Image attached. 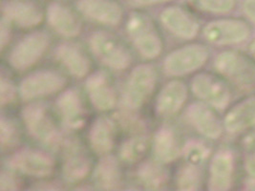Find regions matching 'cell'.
Masks as SVG:
<instances>
[{
	"mask_svg": "<svg viewBox=\"0 0 255 191\" xmlns=\"http://www.w3.org/2000/svg\"><path fill=\"white\" fill-rule=\"evenodd\" d=\"M163 26L174 36L191 39L197 36L200 25L197 19L182 7L171 6L161 13Z\"/></svg>",
	"mask_w": 255,
	"mask_h": 191,
	"instance_id": "14",
	"label": "cell"
},
{
	"mask_svg": "<svg viewBox=\"0 0 255 191\" xmlns=\"http://www.w3.org/2000/svg\"><path fill=\"white\" fill-rule=\"evenodd\" d=\"M22 118L26 128L36 141L51 148L58 147L61 141L60 134L45 106L39 103L27 105L22 110Z\"/></svg>",
	"mask_w": 255,
	"mask_h": 191,
	"instance_id": "6",
	"label": "cell"
},
{
	"mask_svg": "<svg viewBox=\"0 0 255 191\" xmlns=\"http://www.w3.org/2000/svg\"><path fill=\"white\" fill-rule=\"evenodd\" d=\"M149 147V140L145 136H136L128 140L121 147L120 156L128 164H134L146 154Z\"/></svg>",
	"mask_w": 255,
	"mask_h": 191,
	"instance_id": "28",
	"label": "cell"
},
{
	"mask_svg": "<svg viewBox=\"0 0 255 191\" xmlns=\"http://www.w3.org/2000/svg\"><path fill=\"white\" fill-rule=\"evenodd\" d=\"M209 151L208 149L201 143H187L184 148V156L187 164L200 166L205 160L208 158Z\"/></svg>",
	"mask_w": 255,
	"mask_h": 191,
	"instance_id": "32",
	"label": "cell"
},
{
	"mask_svg": "<svg viewBox=\"0 0 255 191\" xmlns=\"http://www.w3.org/2000/svg\"><path fill=\"white\" fill-rule=\"evenodd\" d=\"M16 97V91L11 81L4 76L0 80V100L1 105H8L14 101Z\"/></svg>",
	"mask_w": 255,
	"mask_h": 191,
	"instance_id": "33",
	"label": "cell"
},
{
	"mask_svg": "<svg viewBox=\"0 0 255 191\" xmlns=\"http://www.w3.org/2000/svg\"><path fill=\"white\" fill-rule=\"evenodd\" d=\"M9 167L29 176L44 178L52 174L55 162L51 156L42 151L23 149L10 159Z\"/></svg>",
	"mask_w": 255,
	"mask_h": 191,
	"instance_id": "11",
	"label": "cell"
},
{
	"mask_svg": "<svg viewBox=\"0 0 255 191\" xmlns=\"http://www.w3.org/2000/svg\"><path fill=\"white\" fill-rule=\"evenodd\" d=\"M217 73L242 93L255 91V61L238 51H226L214 61Z\"/></svg>",
	"mask_w": 255,
	"mask_h": 191,
	"instance_id": "1",
	"label": "cell"
},
{
	"mask_svg": "<svg viewBox=\"0 0 255 191\" xmlns=\"http://www.w3.org/2000/svg\"><path fill=\"white\" fill-rule=\"evenodd\" d=\"M18 183L9 172H2L0 176V191H16Z\"/></svg>",
	"mask_w": 255,
	"mask_h": 191,
	"instance_id": "34",
	"label": "cell"
},
{
	"mask_svg": "<svg viewBox=\"0 0 255 191\" xmlns=\"http://www.w3.org/2000/svg\"><path fill=\"white\" fill-rule=\"evenodd\" d=\"M89 98L95 107L101 111H108L116 105V93L106 75L98 72L86 82Z\"/></svg>",
	"mask_w": 255,
	"mask_h": 191,
	"instance_id": "19",
	"label": "cell"
},
{
	"mask_svg": "<svg viewBox=\"0 0 255 191\" xmlns=\"http://www.w3.org/2000/svg\"><path fill=\"white\" fill-rule=\"evenodd\" d=\"M201 185V172L198 166L187 164L183 167L177 178V187L180 191H197Z\"/></svg>",
	"mask_w": 255,
	"mask_h": 191,
	"instance_id": "30",
	"label": "cell"
},
{
	"mask_svg": "<svg viewBox=\"0 0 255 191\" xmlns=\"http://www.w3.org/2000/svg\"><path fill=\"white\" fill-rule=\"evenodd\" d=\"M65 84V78L58 72L52 70L35 72L22 81L19 86V94L23 100H32L57 93Z\"/></svg>",
	"mask_w": 255,
	"mask_h": 191,
	"instance_id": "10",
	"label": "cell"
},
{
	"mask_svg": "<svg viewBox=\"0 0 255 191\" xmlns=\"http://www.w3.org/2000/svg\"><path fill=\"white\" fill-rule=\"evenodd\" d=\"M244 146L246 149L255 152V126L253 131L250 132L243 141Z\"/></svg>",
	"mask_w": 255,
	"mask_h": 191,
	"instance_id": "37",
	"label": "cell"
},
{
	"mask_svg": "<svg viewBox=\"0 0 255 191\" xmlns=\"http://www.w3.org/2000/svg\"><path fill=\"white\" fill-rule=\"evenodd\" d=\"M224 126L231 133H240L255 126V95L247 96L228 112Z\"/></svg>",
	"mask_w": 255,
	"mask_h": 191,
	"instance_id": "20",
	"label": "cell"
},
{
	"mask_svg": "<svg viewBox=\"0 0 255 191\" xmlns=\"http://www.w3.org/2000/svg\"><path fill=\"white\" fill-rule=\"evenodd\" d=\"M96 186L104 191H115L122 186V174L116 159L105 155L98 164L94 173Z\"/></svg>",
	"mask_w": 255,
	"mask_h": 191,
	"instance_id": "25",
	"label": "cell"
},
{
	"mask_svg": "<svg viewBox=\"0 0 255 191\" xmlns=\"http://www.w3.org/2000/svg\"><path fill=\"white\" fill-rule=\"evenodd\" d=\"M49 45L50 37L46 33L35 32L30 34L12 48L9 62L15 70H26L43 57Z\"/></svg>",
	"mask_w": 255,
	"mask_h": 191,
	"instance_id": "8",
	"label": "cell"
},
{
	"mask_svg": "<svg viewBox=\"0 0 255 191\" xmlns=\"http://www.w3.org/2000/svg\"><path fill=\"white\" fill-rule=\"evenodd\" d=\"M242 8L246 16L255 24V0H244Z\"/></svg>",
	"mask_w": 255,
	"mask_h": 191,
	"instance_id": "36",
	"label": "cell"
},
{
	"mask_svg": "<svg viewBox=\"0 0 255 191\" xmlns=\"http://www.w3.org/2000/svg\"><path fill=\"white\" fill-rule=\"evenodd\" d=\"M187 3L199 12L223 14L233 11L237 0H186Z\"/></svg>",
	"mask_w": 255,
	"mask_h": 191,
	"instance_id": "29",
	"label": "cell"
},
{
	"mask_svg": "<svg viewBox=\"0 0 255 191\" xmlns=\"http://www.w3.org/2000/svg\"><path fill=\"white\" fill-rule=\"evenodd\" d=\"M203 33L209 43L232 45L246 41L252 35V28L241 18H225L209 22Z\"/></svg>",
	"mask_w": 255,
	"mask_h": 191,
	"instance_id": "7",
	"label": "cell"
},
{
	"mask_svg": "<svg viewBox=\"0 0 255 191\" xmlns=\"http://www.w3.org/2000/svg\"><path fill=\"white\" fill-rule=\"evenodd\" d=\"M193 94L207 102L211 107L224 110L232 100V88L221 76L210 73H201L191 83Z\"/></svg>",
	"mask_w": 255,
	"mask_h": 191,
	"instance_id": "3",
	"label": "cell"
},
{
	"mask_svg": "<svg viewBox=\"0 0 255 191\" xmlns=\"http://www.w3.org/2000/svg\"><path fill=\"white\" fill-rule=\"evenodd\" d=\"M91 170L88 156L75 143L68 146L63 162V178L70 184H76L85 179Z\"/></svg>",
	"mask_w": 255,
	"mask_h": 191,
	"instance_id": "22",
	"label": "cell"
},
{
	"mask_svg": "<svg viewBox=\"0 0 255 191\" xmlns=\"http://www.w3.org/2000/svg\"><path fill=\"white\" fill-rule=\"evenodd\" d=\"M246 167H247V170L248 172L255 177V155L250 157L247 161V164H246Z\"/></svg>",
	"mask_w": 255,
	"mask_h": 191,
	"instance_id": "38",
	"label": "cell"
},
{
	"mask_svg": "<svg viewBox=\"0 0 255 191\" xmlns=\"http://www.w3.org/2000/svg\"><path fill=\"white\" fill-rule=\"evenodd\" d=\"M187 117L194 128L205 137L213 140L220 138L224 124L210 105L195 103L188 108Z\"/></svg>",
	"mask_w": 255,
	"mask_h": 191,
	"instance_id": "15",
	"label": "cell"
},
{
	"mask_svg": "<svg viewBox=\"0 0 255 191\" xmlns=\"http://www.w3.org/2000/svg\"><path fill=\"white\" fill-rule=\"evenodd\" d=\"M209 49L201 44H192L178 49L166 57L163 68L170 76H183L201 68L209 60Z\"/></svg>",
	"mask_w": 255,
	"mask_h": 191,
	"instance_id": "9",
	"label": "cell"
},
{
	"mask_svg": "<svg viewBox=\"0 0 255 191\" xmlns=\"http://www.w3.org/2000/svg\"><path fill=\"white\" fill-rule=\"evenodd\" d=\"M10 25L11 22L2 16L1 23H0V44H1L2 50L8 44V41L10 39V34H11Z\"/></svg>",
	"mask_w": 255,
	"mask_h": 191,
	"instance_id": "35",
	"label": "cell"
},
{
	"mask_svg": "<svg viewBox=\"0 0 255 191\" xmlns=\"http://www.w3.org/2000/svg\"><path fill=\"white\" fill-rule=\"evenodd\" d=\"M115 129L113 122L106 118L101 117L94 121L89 132V141L94 151L99 155L108 154L114 145Z\"/></svg>",
	"mask_w": 255,
	"mask_h": 191,
	"instance_id": "24",
	"label": "cell"
},
{
	"mask_svg": "<svg viewBox=\"0 0 255 191\" xmlns=\"http://www.w3.org/2000/svg\"><path fill=\"white\" fill-rule=\"evenodd\" d=\"M2 16L22 28L37 26L43 19L42 9L33 1L8 0L3 4Z\"/></svg>",
	"mask_w": 255,
	"mask_h": 191,
	"instance_id": "13",
	"label": "cell"
},
{
	"mask_svg": "<svg viewBox=\"0 0 255 191\" xmlns=\"http://www.w3.org/2000/svg\"><path fill=\"white\" fill-rule=\"evenodd\" d=\"M137 4L142 5V6H150V5H156V4H161V3H165L173 0H134Z\"/></svg>",
	"mask_w": 255,
	"mask_h": 191,
	"instance_id": "39",
	"label": "cell"
},
{
	"mask_svg": "<svg viewBox=\"0 0 255 191\" xmlns=\"http://www.w3.org/2000/svg\"><path fill=\"white\" fill-rule=\"evenodd\" d=\"M156 82L157 73L150 64H140L134 68L124 90V105L131 110L140 107L152 94Z\"/></svg>",
	"mask_w": 255,
	"mask_h": 191,
	"instance_id": "4",
	"label": "cell"
},
{
	"mask_svg": "<svg viewBox=\"0 0 255 191\" xmlns=\"http://www.w3.org/2000/svg\"><path fill=\"white\" fill-rule=\"evenodd\" d=\"M47 20L61 36L75 37L81 32V22L76 13L64 4L53 2L47 8Z\"/></svg>",
	"mask_w": 255,
	"mask_h": 191,
	"instance_id": "16",
	"label": "cell"
},
{
	"mask_svg": "<svg viewBox=\"0 0 255 191\" xmlns=\"http://www.w3.org/2000/svg\"><path fill=\"white\" fill-rule=\"evenodd\" d=\"M138 178L146 190L159 191L166 185L168 176L164 167L159 163L148 161L139 167Z\"/></svg>",
	"mask_w": 255,
	"mask_h": 191,
	"instance_id": "27",
	"label": "cell"
},
{
	"mask_svg": "<svg viewBox=\"0 0 255 191\" xmlns=\"http://www.w3.org/2000/svg\"><path fill=\"white\" fill-rule=\"evenodd\" d=\"M19 134L12 119L1 118L0 120V141L2 148H10L18 142Z\"/></svg>",
	"mask_w": 255,
	"mask_h": 191,
	"instance_id": "31",
	"label": "cell"
},
{
	"mask_svg": "<svg viewBox=\"0 0 255 191\" xmlns=\"http://www.w3.org/2000/svg\"><path fill=\"white\" fill-rule=\"evenodd\" d=\"M94 55L105 65L114 70H124L131 63V55L116 36L107 32H97L90 37Z\"/></svg>",
	"mask_w": 255,
	"mask_h": 191,
	"instance_id": "5",
	"label": "cell"
},
{
	"mask_svg": "<svg viewBox=\"0 0 255 191\" xmlns=\"http://www.w3.org/2000/svg\"><path fill=\"white\" fill-rule=\"evenodd\" d=\"M150 18L141 13L133 12L128 21V33L134 46L146 59L157 58L162 51V42Z\"/></svg>",
	"mask_w": 255,
	"mask_h": 191,
	"instance_id": "2",
	"label": "cell"
},
{
	"mask_svg": "<svg viewBox=\"0 0 255 191\" xmlns=\"http://www.w3.org/2000/svg\"><path fill=\"white\" fill-rule=\"evenodd\" d=\"M76 8L82 15L98 23L117 26L124 10L116 0H77Z\"/></svg>",
	"mask_w": 255,
	"mask_h": 191,
	"instance_id": "12",
	"label": "cell"
},
{
	"mask_svg": "<svg viewBox=\"0 0 255 191\" xmlns=\"http://www.w3.org/2000/svg\"><path fill=\"white\" fill-rule=\"evenodd\" d=\"M187 98V87L179 81L166 84L157 98L156 109L160 116L170 117L178 113Z\"/></svg>",
	"mask_w": 255,
	"mask_h": 191,
	"instance_id": "21",
	"label": "cell"
},
{
	"mask_svg": "<svg viewBox=\"0 0 255 191\" xmlns=\"http://www.w3.org/2000/svg\"><path fill=\"white\" fill-rule=\"evenodd\" d=\"M250 52H251V54H252V56L254 57L255 59V39L253 40V42L250 44Z\"/></svg>",
	"mask_w": 255,
	"mask_h": 191,
	"instance_id": "40",
	"label": "cell"
},
{
	"mask_svg": "<svg viewBox=\"0 0 255 191\" xmlns=\"http://www.w3.org/2000/svg\"><path fill=\"white\" fill-rule=\"evenodd\" d=\"M57 105L60 117L68 128L78 130L84 125L86 119L85 108L81 96L76 90L70 89L62 93L58 97Z\"/></svg>",
	"mask_w": 255,
	"mask_h": 191,
	"instance_id": "17",
	"label": "cell"
},
{
	"mask_svg": "<svg viewBox=\"0 0 255 191\" xmlns=\"http://www.w3.org/2000/svg\"><path fill=\"white\" fill-rule=\"evenodd\" d=\"M154 152L162 163H170L180 155V145L174 131L170 128H162L154 139Z\"/></svg>",
	"mask_w": 255,
	"mask_h": 191,
	"instance_id": "26",
	"label": "cell"
},
{
	"mask_svg": "<svg viewBox=\"0 0 255 191\" xmlns=\"http://www.w3.org/2000/svg\"><path fill=\"white\" fill-rule=\"evenodd\" d=\"M233 157L228 150H221L213 157L209 167V189L210 191H228L232 187Z\"/></svg>",
	"mask_w": 255,
	"mask_h": 191,
	"instance_id": "18",
	"label": "cell"
},
{
	"mask_svg": "<svg viewBox=\"0 0 255 191\" xmlns=\"http://www.w3.org/2000/svg\"><path fill=\"white\" fill-rule=\"evenodd\" d=\"M58 60L75 77L82 78L90 70V60L78 45L66 42L57 50Z\"/></svg>",
	"mask_w": 255,
	"mask_h": 191,
	"instance_id": "23",
	"label": "cell"
}]
</instances>
